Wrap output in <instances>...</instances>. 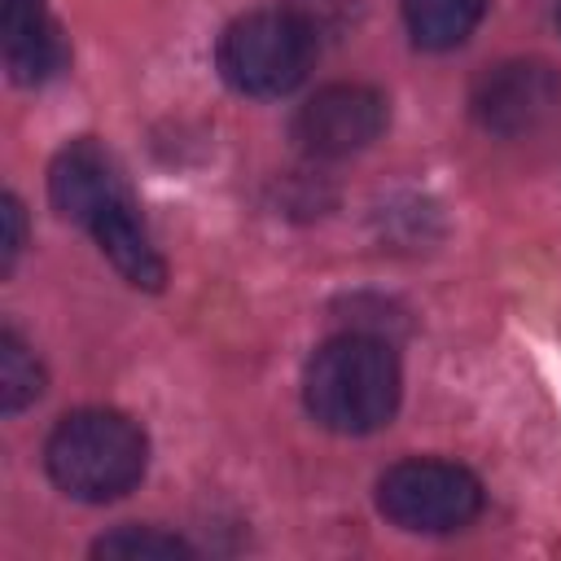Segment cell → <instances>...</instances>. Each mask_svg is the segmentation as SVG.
Listing matches in <instances>:
<instances>
[{
  "mask_svg": "<svg viewBox=\"0 0 561 561\" xmlns=\"http://www.w3.org/2000/svg\"><path fill=\"white\" fill-rule=\"evenodd\" d=\"M399 359L381 337L337 333L302 368V403L333 434H373L399 408Z\"/></svg>",
  "mask_w": 561,
  "mask_h": 561,
  "instance_id": "obj_1",
  "label": "cell"
},
{
  "mask_svg": "<svg viewBox=\"0 0 561 561\" xmlns=\"http://www.w3.org/2000/svg\"><path fill=\"white\" fill-rule=\"evenodd\" d=\"M149 443L140 425L114 408H79L61 416L44 443L48 478L83 504H105L127 495L145 478Z\"/></svg>",
  "mask_w": 561,
  "mask_h": 561,
  "instance_id": "obj_2",
  "label": "cell"
},
{
  "mask_svg": "<svg viewBox=\"0 0 561 561\" xmlns=\"http://www.w3.org/2000/svg\"><path fill=\"white\" fill-rule=\"evenodd\" d=\"M316 57V31L294 9H254L224 26L215 61L228 88L241 96L294 92Z\"/></svg>",
  "mask_w": 561,
  "mask_h": 561,
  "instance_id": "obj_3",
  "label": "cell"
},
{
  "mask_svg": "<svg viewBox=\"0 0 561 561\" xmlns=\"http://www.w3.org/2000/svg\"><path fill=\"white\" fill-rule=\"evenodd\" d=\"M377 508L399 530L447 535L482 513V482L456 460L412 456L377 478Z\"/></svg>",
  "mask_w": 561,
  "mask_h": 561,
  "instance_id": "obj_4",
  "label": "cell"
},
{
  "mask_svg": "<svg viewBox=\"0 0 561 561\" xmlns=\"http://www.w3.org/2000/svg\"><path fill=\"white\" fill-rule=\"evenodd\" d=\"M469 110L478 127L491 136H504V140L530 136L561 110V75L535 57L500 61L478 75L469 92Z\"/></svg>",
  "mask_w": 561,
  "mask_h": 561,
  "instance_id": "obj_5",
  "label": "cell"
},
{
  "mask_svg": "<svg viewBox=\"0 0 561 561\" xmlns=\"http://www.w3.org/2000/svg\"><path fill=\"white\" fill-rule=\"evenodd\" d=\"M390 105L368 83H329L294 114V140L311 158H346L386 131Z\"/></svg>",
  "mask_w": 561,
  "mask_h": 561,
  "instance_id": "obj_6",
  "label": "cell"
},
{
  "mask_svg": "<svg viewBox=\"0 0 561 561\" xmlns=\"http://www.w3.org/2000/svg\"><path fill=\"white\" fill-rule=\"evenodd\" d=\"M48 197L53 206L70 219V224H92L105 206L131 197L127 184H123V171L114 162V153L105 145H96L92 136L83 140H70L53 167H48Z\"/></svg>",
  "mask_w": 561,
  "mask_h": 561,
  "instance_id": "obj_7",
  "label": "cell"
},
{
  "mask_svg": "<svg viewBox=\"0 0 561 561\" xmlns=\"http://www.w3.org/2000/svg\"><path fill=\"white\" fill-rule=\"evenodd\" d=\"M0 35H4V66L13 83H44L66 66V44L44 0H4Z\"/></svg>",
  "mask_w": 561,
  "mask_h": 561,
  "instance_id": "obj_8",
  "label": "cell"
},
{
  "mask_svg": "<svg viewBox=\"0 0 561 561\" xmlns=\"http://www.w3.org/2000/svg\"><path fill=\"white\" fill-rule=\"evenodd\" d=\"M88 232L96 237L101 254L118 267V276H123L127 285H136V289H162L167 263H162V254L153 250V241H149L140 215H136V202H131V197L105 206V210L88 224Z\"/></svg>",
  "mask_w": 561,
  "mask_h": 561,
  "instance_id": "obj_9",
  "label": "cell"
},
{
  "mask_svg": "<svg viewBox=\"0 0 561 561\" xmlns=\"http://www.w3.org/2000/svg\"><path fill=\"white\" fill-rule=\"evenodd\" d=\"M486 4L491 0H403V26L416 48L443 53L478 31Z\"/></svg>",
  "mask_w": 561,
  "mask_h": 561,
  "instance_id": "obj_10",
  "label": "cell"
},
{
  "mask_svg": "<svg viewBox=\"0 0 561 561\" xmlns=\"http://www.w3.org/2000/svg\"><path fill=\"white\" fill-rule=\"evenodd\" d=\"M39 390H44L39 359L31 355V346L13 329H0V408L13 416L26 403H35Z\"/></svg>",
  "mask_w": 561,
  "mask_h": 561,
  "instance_id": "obj_11",
  "label": "cell"
},
{
  "mask_svg": "<svg viewBox=\"0 0 561 561\" xmlns=\"http://www.w3.org/2000/svg\"><path fill=\"white\" fill-rule=\"evenodd\" d=\"M92 557H118V561H167V557H193V548L180 535H167L158 526H118L92 543Z\"/></svg>",
  "mask_w": 561,
  "mask_h": 561,
  "instance_id": "obj_12",
  "label": "cell"
},
{
  "mask_svg": "<svg viewBox=\"0 0 561 561\" xmlns=\"http://www.w3.org/2000/svg\"><path fill=\"white\" fill-rule=\"evenodd\" d=\"M0 219H4V250H0V267L9 272L13 267V259L22 254V241H26V215H22V202L13 197V193H4V210H0Z\"/></svg>",
  "mask_w": 561,
  "mask_h": 561,
  "instance_id": "obj_13",
  "label": "cell"
}]
</instances>
